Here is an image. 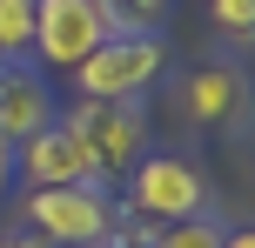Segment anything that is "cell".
Returning a JSON list of instances; mask_svg holds the SVG:
<instances>
[{"mask_svg":"<svg viewBox=\"0 0 255 248\" xmlns=\"http://www.w3.org/2000/svg\"><path fill=\"white\" fill-rule=\"evenodd\" d=\"M20 174L34 188H67V181H101V168H94V155L81 148V134L67 128V121H47L40 134H27L20 141Z\"/></svg>","mask_w":255,"mask_h":248,"instance_id":"7","label":"cell"},{"mask_svg":"<svg viewBox=\"0 0 255 248\" xmlns=\"http://www.w3.org/2000/svg\"><path fill=\"white\" fill-rule=\"evenodd\" d=\"M27 222L47 248H101L115 242L121 201L108 195V181H67V188H34Z\"/></svg>","mask_w":255,"mask_h":248,"instance_id":"1","label":"cell"},{"mask_svg":"<svg viewBox=\"0 0 255 248\" xmlns=\"http://www.w3.org/2000/svg\"><path fill=\"white\" fill-rule=\"evenodd\" d=\"M7 181H13V148L0 141V188H7Z\"/></svg>","mask_w":255,"mask_h":248,"instance_id":"14","label":"cell"},{"mask_svg":"<svg viewBox=\"0 0 255 248\" xmlns=\"http://www.w3.org/2000/svg\"><path fill=\"white\" fill-rule=\"evenodd\" d=\"M161 67H168L161 34H108L74 67V87H81V101H141L161 81Z\"/></svg>","mask_w":255,"mask_h":248,"instance_id":"2","label":"cell"},{"mask_svg":"<svg viewBox=\"0 0 255 248\" xmlns=\"http://www.w3.org/2000/svg\"><path fill=\"white\" fill-rule=\"evenodd\" d=\"M128 208L148 222H181V215H208V181L195 161L181 155H141L128 168Z\"/></svg>","mask_w":255,"mask_h":248,"instance_id":"3","label":"cell"},{"mask_svg":"<svg viewBox=\"0 0 255 248\" xmlns=\"http://www.w3.org/2000/svg\"><path fill=\"white\" fill-rule=\"evenodd\" d=\"M229 228H215V215H181V222H161L154 248H222Z\"/></svg>","mask_w":255,"mask_h":248,"instance_id":"11","label":"cell"},{"mask_svg":"<svg viewBox=\"0 0 255 248\" xmlns=\"http://www.w3.org/2000/svg\"><path fill=\"white\" fill-rule=\"evenodd\" d=\"M222 248H255V228H235V235H222Z\"/></svg>","mask_w":255,"mask_h":248,"instance_id":"13","label":"cell"},{"mask_svg":"<svg viewBox=\"0 0 255 248\" xmlns=\"http://www.w3.org/2000/svg\"><path fill=\"white\" fill-rule=\"evenodd\" d=\"M108 34H115V27L101 20L94 0H34V47L27 54H40L54 74H74Z\"/></svg>","mask_w":255,"mask_h":248,"instance_id":"5","label":"cell"},{"mask_svg":"<svg viewBox=\"0 0 255 248\" xmlns=\"http://www.w3.org/2000/svg\"><path fill=\"white\" fill-rule=\"evenodd\" d=\"M34 47V0H0V61H27Z\"/></svg>","mask_w":255,"mask_h":248,"instance_id":"10","label":"cell"},{"mask_svg":"<svg viewBox=\"0 0 255 248\" xmlns=\"http://www.w3.org/2000/svg\"><path fill=\"white\" fill-rule=\"evenodd\" d=\"M67 128H74L81 148L94 155L101 181H108V174H128L141 161V148H148V121H141L134 101H74Z\"/></svg>","mask_w":255,"mask_h":248,"instance_id":"4","label":"cell"},{"mask_svg":"<svg viewBox=\"0 0 255 248\" xmlns=\"http://www.w3.org/2000/svg\"><path fill=\"white\" fill-rule=\"evenodd\" d=\"M208 20H215L229 40L255 47V0H208Z\"/></svg>","mask_w":255,"mask_h":248,"instance_id":"12","label":"cell"},{"mask_svg":"<svg viewBox=\"0 0 255 248\" xmlns=\"http://www.w3.org/2000/svg\"><path fill=\"white\" fill-rule=\"evenodd\" d=\"M0 248H47V242H34V235H0Z\"/></svg>","mask_w":255,"mask_h":248,"instance_id":"15","label":"cell"},{"mask_svg":"<svg viewBox=\"0 0 255 248\" xmlns=\"http://www.w3.org/2000/svg\"><path fill=\"white\" fill-rule=\"evenodd\" d=\"M181 114L202 128H249L255 121V94L242 81V67H195L181 81Z\"/></svg>","mask_w":255,"mask_h":248,"instance_id":"6","label":"cell"},{"mask_svg":"<svg viewBox=\"0 0 255 248\" xmlns=\"http://www.w3.org/2000/svg\"><path fill=\"white\" fill-rule=\"evenodd\" d=\"M94 7H101V20L115 27V34H161V20H168L175 0H94Z\"/></svg>","mask_w":255,"mask_h":248,"instance_id":"9","label":"cell"},{"mask_svg":"<svg viewBox=\"0 0 255 248\" xmlns=\"http://www.w3.org/2000/svg\"><path fill=\"white\" fill-rule=\"evenodd\" d=\"M101 248H134V242H101Z\"/></svg>","mask_w":255,"mask_h":248,"instance_id":"16","label":"cell"},{"mask_svg":"<svg viewBox=\"0 0 255 248\" xmlns=\"http://www.w3.org/2000/svg\"><path fill=\"white\" fill-rule=\"evenodd\" d=\"M47 121H61V114H54L47 81H40V74H27L20 61H0V141H7V148H20L27 134H40Z\"/></svg>","mask_w":255,"mask_h":248,"instance_id":"8","label":"cell"}]
</instances>
